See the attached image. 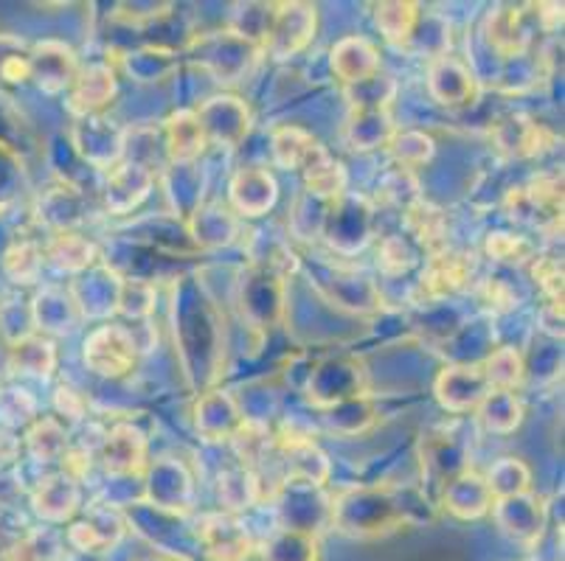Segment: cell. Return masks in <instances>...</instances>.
Here are the masks:
<instances>
[{"mask_svg":"<svg viewBox=\"0 0 565 561\" xmlns=\"http://www.w3.org/2000/svg\"><path fill=\"white\" fill-rule=\"evenodd\" d=\"M472 272H476L472 256L456 253V250H439L425 265L423 278H419V292L430 301L456 295V292L470 284Z\"/></svg>","mask_w":565,"mask_h":561,"instance_id":"cell-4","label":"cell"},{"mask_svg":"<svg viewBox=\"0 0 565 561\" xmlns=\"http://www.w3.org/2000/svg\"><path fill=\"white\" fill-rule=\"evenodd\" d=\"M14 368L25 370V374H38V377H49V370L54 368V346L43 337H20L14 339L9 348Z\"/></svg>","mask_w":565,"mask_h":561,"instance_id":"cell-21","label":"cell"},{"mask_svg":"<svg viewBox=\"0 0 565 561\" xmlns=\"http://www.w3.org/2000/svg\"><path fill=\"white\" fill-rule=\"evenodd\" d=\"M414 250H411V245L403 236H392V239H385L383 245H380V267H383V272H388V276L408 272L411 267H414Z\"/></svg>","mask_w":565,"mask_h":561,"instance_id":"cell-34","label":"cell"},{"mask_svg":"<svg viewBox=\"0 0 565 561\" xmlns=\"http://www.w3.org/2000/svg\"><path fill=\"white\" fill-rule=\"evenodd\" d=\"M143 461V439L138 435L132 427H116V430L107 435L105 444V466L107 472H116V475H130L141 466Z\"/></svg>","mask_w":565,"mask_h":561,"instance_id":"cell-14","label":"cell"},{"mask_svg":"<svg viewBox=\"0 0 565 561\" xmlns=\"http://www.w3.org/2000/svg\"><path fill=\"white\" fill-rule=\"evenodd\" d=\"M265 561H316V539L287 528L285 533L270 539L265 548Z\"/></svg>","mask_w":565,"mask_h":561,"instance_id":"cell-27","label":"cell"},{"mask_svg":"<svg viewBox=\"0 0 565 561\" xmlns=\"http://www.w3.org/2000/svg\"><path fill=\"white\" fill-rule=\"evenodd\" d=\"M113 93L116 74L107 65H87L85 71H76V79L71 82V110L90 116L113 99Z\"/></svg>","mask_w":565,"mask_h":561,"instance_id":"cell-7","label":"cell"},{"mask_svg":"<svg viewBox=\"0 0 565 561\" xmlns=\"http://www.w3.org/2000/svg\"><path fill=\"white\" fill-rule=\"evenodd\" d=\"M85 363L102 377H125L136 363V339L121 326L99 328L87 337Z\"/></svg>","mask_w":565,"mask_h":561,"instance_id":"cell-2","label":"cell"},{"mask_svg":"<svg viewBox=\"0 0 565 561\" xmlns=\"http://www.w3.org/2000/svg\"><path fill=\"white\" fill-rule=\"evenodd\" d=\"M316 138L299 127H279L274 130V158L281 169H301L316 152Z\"/></svg>","mask_w":565,"mask_h":561,"instance_id":"cell-20","label":"cell"},{"mask_svg":"<svg viewBox=\"0 0 565 561\" xmlns=\"http://www.w3.org/2000/svg\"><path fill=\"white\" fill-rule=\"evenodd\" d=\"M76 508V486L65 475L51 477L34 494V511L40 517L51 519V522H60V519H68Z\"/></svg>","mask_w":565,"mask_h":561,"instance_id":"cell-17","label":"cell"},{"mask_svg":"<svg viewBox=\"0 0 565 561\" xmlns=\"http://www.w3.org/2000/svg\"><path fill=\"white\" fill-rule=\"evenodd\" d=\"M94 245L76 234H56L49 245V259H54L60 267L68 270H82L94 261Z\"/></svg>","mask_w":565,"mask_h":561,"instance_id":"cell-26","label":"cell"},{"mask_svg":"<svg viewBox=\"0 0 565 561\" xmlns=\"http://www.w3.org/2000/svg\"><path fill=\"white\" fill-rule=\"evenodd\" d=\"M200 539L212 561H243L250 550L248 533L234 517L205 519Z\"/></svg>","mask_w":565,"mask_h":561,"instance_id":"cell-8","label":"cell"},{"mask_svg":"<svg viewBox=\"0 0 565 561\" xmlns=\"http://www.w3.org/2000/svg\"><path fill=\"white\" fill-rule=\"evenodd\" d=\"M532 276L534 281H541L543 292L548 298H554V306H563V303H557V298L563 301V265L557 259H552V256H541V259L534 256Z\"/></svg>","mask_w":565,"mask_h":561,"instance_id":"cell-35","label":"cell"},{"mask_svg":"<svg viewBox=\"0 0 565 561\" xmlns=\"http://www.w3.org/2000/svg\"><path fill=\"white\" fill-rule=\"evenodd\" d=\"M484 377L490 388L495 390H512L515 385H521L523 363L515 354V348H501V352L492 354L484 365Z\"/></svg>","mask_w":565,"mask_h":561,"instance_id":"cell-28","label":"cell"},{"mask_svg":"<svg viewBox=\"0 0 565 561\" xmlns=\"http://www.w3.org/2000/svg\"><path fill=\"white\" fill-rule=\"evenodd\" d=\"M60 559V542H56L54 531H34L25 533L12 550H9L7 561H56Z\"/></svg>","mask_w":565,"mask_h":561,"instance_id":"cell-31","label":"cell"},{"mask_svg":"<svg viewBox=\"0 0 565 561\" xmlns=\"http://www.w3.org/2000/svg\"><path fill=\"white\" fill-rule=\"evenodd\" d=\"M430 90L441 105H467L472 99L470 71L454 56H441L430 65Z\"/></svg>","mask_w":565,"mask_h":561,"instance_id":"cell-11","label":"cell"},{"mask_svg":"<svg viewBox=\"0 0 565 561\" xmlns=\"http://www.w3.org/2000/svg\"><path fill=\"white\" fill-rule=\"evenodd\" d=\"M32 79L45 93H60L76 79V56L65 43H40L32 48Z\"/></svg>","mask_w":565,"mask_h":561,"instance_id":"cell-5","label":"cell"},{"mask_svg":"<svg viewBox=\"0 0 565 561\" xmlns=\"http://www.w3.org/2000/svg\"><path fill=\"white\" fill-rule=\"evenodd\" d=\"M301 172H305L310 194H318V197H338V194L343 192V183H347L341 163H338L321 143H318L316 152L310 154V161L301 166Z\"/></svg>","mask_w":565,"mask_h":561,"instance_id":"cell-16","label":"cell"},{"mask_svg":"<svg viewBox=\"0 0 565 561\" xmlns=\"http://www.w3.org/2000/svg\"><path fill=\"white\" fill-rule=\"evenodd\" d=\"M312 31H316V9L305 3H285L279 12H274V23L267 29L262 45L270 51L274 60H290L310 43Z\"/></svg>","mask_w":565,"mask_h":561,"instance_id":"cell-1","label":"cell"},{"mask_svg":"<svg viewBox=\"0 0 565 561\" xmlns=\"http://www.w3.org/2000/svg\"><path fill=\"white\" fill-rule=\"evenodd\" d=\"M405 219H408V230L416 236V241L428 247L430 253L445 250V236H448V216H445V211L434 208L425 199H416L405 211Z\"/></svg>","mask_w":565,"mask_h":561,"instance_id":"cell-12","label":"cell"},{"mask_svg":"<svg viewBox=\"0 0 565 561\" xmlns=\"http://www.w3.org/2000/svg\"><path fill=\"white\" fill-rule=\"evenodd\" d=\"M487 486H490L492 497H495V494L498 497H518V494H523L529 488V470L523 463L507 457V461H501L495 470L490 472Z\"/></svg>","mask_w":565,"mask_h":561,"instance_id":"cell-30","label":"cell"},{"mask_svg":"<svg viewBox=\"0 0 565 561\" xmlns=\"http://www.w3.org/2000/svg\"><path fill=\"white\" fill-rule=\"evenodd\" d=\"M0 334H3V321H0Z\"/></svg>","mask_w":565,"mask_h":561,"instance_id":"cell-36","label":"cell"},{"mask_svg":"<svg viewBox=\"0 0 565 561\" xmlns=\"http://www.w3.org/2000/svg\"><path fill=\"white\" fill-rule=\"evenodd\" d=\"M220 497L225 500V506L239 511V508H248V503H254L259 497V483L250 470L228 472L225 477H220Z\"/></svg>","mask_w":565,"mask_h":561,"instance_id":"cell-29","label":"cell"},{"mask_svg":"<svg viewBox=\"0 0 565 561\" xmlns=\"http://www.w3.org/2000/svg\"><path fill=\"white\" fill-rule=\"evenodd\" d=\"M3 270L14 284H34L43 270V250L29 239L14 241L3 256Z\"/></svg>","mask_w":565,"mask_h":561,"instance_id":"cell-23","label":"cell"},{"mask_svg":"<svg viewBox=\"0 0 565 561\" xmlns=\"http://www.w3.org/2000/svg\"><path fill=\"white\" fill-rule=\"evenodd\" d=\"M510 211L523 223L541 225V228H546L548 223L559 225L563 223V180L543 177L515 188L510 197Z\"/></svg>","mask_w":565,"mask_h":561,"instance_id":"cell-3","label":"cell"},{"mask_svg":"<svg viewBox=\"0 0 565 561\" xmlns=\"http://www.w3.org/2000/svg\"><path fill=\"white\" fill-rule=\"evenodd\" d=\"M167 147L172 161H192L203 152L205 147V132L200 127L198 116L189 110L174 112L167 121Z\"/></svg>","mask_w":565,"mask_h":561,"instance_id":"cell-13","label":"cell"},{"mask_svg":"<svg viewBox=\"0 0 565 561\" xmlns=\"http://www.w3.org/2000/svg\"><path fill=\"white\" fill-rule=\"evenodd\" d=\"M332 71H335L347 85H358V82L372 79L380 71L377 48L361 37L341 40V43L335 45V51H332Z\"/></svg>","mask_w":565,"mask_h":561,"instance_id":"cell-9","label":"cell"},{"mask_svg":"<svg viewBox=\"0 0 565 561\" xmlns=\"http://www.w3.org/2000/svg\"><path fill=\"white\" fill-rule=\"evenodd\" d=\"M392 149L399 166L411 169L430 161V154H434V141H430L428 136H423V132H403V136L394 138Z\"/></svg>","mask_w":565,"mask_h":561,"instance_id":"cell-32","label":"cell"},{"mask_svg":"<svg viewBox=\"0 0 565 561\" xmlns=\"http://www.w3.org/2000/svg\"><path fill=\"white\" fill-rule=\"evenodd\" d=\"M25 450L43 463L65 461V455H68V435H65V430L54 419L38 421L29 430V435H25Z\"/></svg>","mask_w":565,"mask_h":561,"instance_id":"cell-19","label":"cell"},{"mask_svg":"<svg viewBox=\"0 0 565 561\" xmlns=\"http://www.w3.org/2000/svg\"><path fill=\"white\" fill-rule=\"evenodd\" d=\"M490 382L484 377V368H448L436 382V396L448 410H470L487 399Z\"/></svg>","mask_w":565,"mask_h":561,"instance_id":"cell-6","label":"cell"},{"mask_svg":"<svg viewBox=\"0 0 565 561\" xmlns=\"http://www.w3.org/2000/svg\"><path fill=\"white\" fill-rule=\"evenodd\" d=\"M374 18H377V25L385 40L408 43L414 37L416 23H419V7L416 3H380Z\"/></svg>","mask_w":565,"mask_h":561,"instance_id":"cell-22","label":"cell"},{"mask_svg":"<svg viewBox=\"0 0 565 561\" xmlns=\"http://www.w3.org/2000/svg\"><path fill=\"white\" fill-rule=\"evenodd\" d=\"M32 79V48L12 34H0V82L23 85Z\"/></svg>","mask_w":565,"mask_h":561,"instance_id":"cell-24","label":"cell"},{"mask_svg":"<svg viewBox=\"0 0 565 561\" xmlns=\"http://www.w3.org/2000/svg\"><path fill=\"white\" fill-rule=\"evenodd\" d=\"M487 34H490V43L507 56L521 54L523 45L529 43V31L526 25H523V12L512 7H501L490 14V20H487Z\"/></svg>","mask_w":565,"mask_h":561,"instance_id":"cell-15","label":"cell"},{"mask_svg":"<svg viewBox=\"0 0 565 561\" xmlns=\"http://www.w3.org/2000/svg\"><path fill=\"white\" fill-rule=\"evenodd\" d=\"M231 199L245 216L265 214L276 199V183L267 172H256V169H243L231 180Z\"/></svg>","mask_w":565,"mask_h":561,"instance_id":"cell-10","label":"cell"},{"mask_svg":"<svg viewBox=\"0 0 565 561\" xmlns=\"http://www.w3.org/2000/svg\"><path fill=\"white\" fill-rule=\"evenodd\" d=\"M487 253L495 261H507V265H521V261L532 259L534 247L532 241L523 239V236L512 234H492L487 239Z\"/></svg>","mask_w":565,"mask_h":561,"instance_id":"cell-33","label":"cell"},{"mask_svg":"<svg viewBox=\"0 0 565 561\" xmlns=\"http://www.w3.org/2000/svg\"><path fill=\"white\" fill-rule=\"evenodd\" d=\"M481 421L487 424V430H515L518 421H521V404H518L515 393L512 390H490L487 399L481 401Z\"/></svg>","mask_w":565,"mask_h":561,"instance_id":"cell-25","label":"cell"},{"mask_svg":"<svg viewBox=\"0 0 565 561\" xmlns=\"http://www.w3.org/2000/svg\"><path fill=\"white\" fill-rule=\"evenodd\" d=\"M498 149L510 158H526L541 152V127L529 121L526 116H512L495 130Z\"/></svg>","mask_w":565,"mask_h":561,"instance_id":"cell-18","label":"cell"}]
</instances>
